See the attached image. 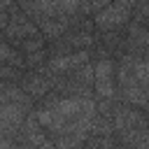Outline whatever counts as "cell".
I'll list each match as a JSON object with an SVG mask.
<instances>
[{
  "label": "cell",
  "instance_id": "obj_1",
  "mask_svg": "<svg viewBox=\"0 0 149 149\" xmlns=\"http://www.w3.org/2000/svg\"><path fill=\"white\" fill-rule=\"evenodd\" d=\"M93 63H95V100H119L116 58H93Z\"/></svg>",
  "mask_w": 149,
  "mask_h": 149
},
{
  "label": "cell",
  "instance_id": "obj_2",
  "mask_svg": "<svg viewBox=\"0 0 149 149\" xmlns=\"http://www.w3.org/2000/svg\"><path fill=\"white\" fill-rule=\"evenodd\" d=\"M93 61V49H86V51H70V54H61V56H49L47 61V68L58 72V74H65V72H72L77 68H81L84 63Z\"/></svg>",
  "mask_w": 149,
  "mask_h": 149
},
{
  "label": "cell",
  "instance_id": "obj_3",
  "mask_svg": "<svg viewBox=\"0 0 149 149\" xmlns=\"http://www.w3.org/2000/svg\"><path fill=\"white\" fill-rule=\"evenodd\" d=\"M0 63H2V65H12V68L28 70V65H26V54H23L19 47H14L12 42H7V40L0 42Z\"/></svg>",
  "mask_w": 149,
  "mask_h": 149
},
{
  "label": "cell",
  "instance_id": "obj_4",
  "mask_svg": "<svg viewBox=\"0 0 149 149\" xmlns=\"http://www.w3.org/2000/svg\"><path fill=\"white\" fill-rule=\"evenodd\" d=\"M26 70L21 68H12V65H0V79L7 81V84H21Z\"/></svg>",
  "mask_w": 149,
  "mask_h": 149
}]
</instances>
